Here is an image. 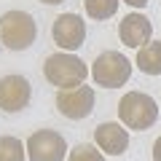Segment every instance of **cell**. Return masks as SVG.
Instances as JSON below:
<instances>
[{
  "instance_id": "6da1fadb",
  "label": "cell",
  "mask_w": 161,
  "mask_h": 161,
  "mask_svg": "<svg viewBox=\"0 0 161 161\" xmlns=\"http://www.w3.org/2000/svg\"><path fill=\"white\" fill-rule=\"evenodd\" d=\"M43 75H46V80L51 86H59V92H62V89L83 86V80H86V75H89V67H86V62L80 57L62 51V54L46 57V62H43Z\"/></svg>"
},
{
  "instance_id": "7a4b0ae2",
  "label": "cell",
  "mask_w": 161,
  "mask_h": 161,
  "mask_svg": "<svg viewBox=\"0 0 161 161\" xmlns=\"http://www.w3.org/2000/svg\"><path fill=\"white\" fill-rule=\"evenodd\" d=\"M118 118L126 129L145 132L158 121V105L145 92H126L118 102Z\"/></svg>"
},
{
  "instance_id": "3957f363",
  "label": "cell",
  "mask_w": 161,
  "mask_h": 161,
  "mask_svg": "<svg viewBox=\"0 0 161 161\" xmlns=\"http://www.w3.org/2000/svg\"><path fill=\"white\" fill-rule=\"evenodd\" d=\"M38 38V22L27 11H6L0 16V40L8 51H24Z\"/></svg>"
},
{
  "instance_id": "277c9868",
  "label": "cell",
  "mask_w": 161,
  "mask_h": 161,
  "mask_svg": "<svg viewBox=\"0 0 161 161\" xmlns=\"http://www.w3.org/2000/svg\"><path fill=\"white\" fill-rule=\"evenodd\" d=\"M92 78L102 89H118L132 78V62L118 51H102L92 64Z\"/></svg>"
},
{
  "instance_id": "5b68a950",
  "label": "cell",
  "mask_w": 161,
  "mask_h": 161,
  "mask_svg": "<svg viewBox=\"0 0 161 161\" xmlns=\"http://www.w3.org/2000/svg\"><path fill=\"white\" fill-rule=\"evenodd\" d=\"M67 153H70V148L57 129H38L27 140L30 161H62Z\"/></svg>"
},
{
  "instance_id": "8992f818",
  "label": "cell",
  "mask_w": 161,
  "mask_h": 161,
  "mask_svg": "<svg viewBox=\"0 0 161 161\" xmlns=\"http://www.w3.org/2000/svg\"><path fill=\"white\" fill-rule=\"evenodd\" d=\"M51 38L64 51H78L86 40V22L78 14H59L51 24Z\"/></svg>"
},
{
  "instance_id": "52a82bcc",
  "label": "cell",
  "mask_w": 161,
  "mask_h": 161,
  "mask_svg": "<svg viewBox=\"0 0 161 161\" xmlns=\"http://www.w3.org/2000/svg\"><path fill=\"white\" fill-rule=\"evenodd\" d=\"M57 110L70 121L89 118L94 110V89L92 86H75V89H62L57 94Z\"/></svg>"
},
{
  "instance_id": "ba28073f",
  "label": "cell",
  "mask_w": 161,
  "mask_h": 161,
  "mask_svg": "<svg viewBox=\"0 0 161 161\" xmlns=\"http://www.w3.org/2000/svg\"><path fill=\"white\" fill-rule=\"evenodd\" d=\"M32 86L24 75H3L0 78V110L3 113H19L30 105Z\"/></svg>"
},
{
  "instance_id": "9c48e42d",
  "label": "cell",
  "mask_w": 161,
  "mask_h": 161,
  "mask_svg": "<svg viewBox=\"0 0 161 161\" xmlns=\"http://www.w3.org/2000/svg\"><path fill=\"white\" fill-rule=\"evenodd\" d=\"M150 35H153V24H150V19L145 16V14L132 11V14H126V16L118 22V38H121V43L129 46V48H137L140 51L142 46L150 43Z\"/></svg>"
},
{
  "instance_id": "30bf717a",
  "label": "cell",
  "mask_w": 161,
  "mask_h": 161,
  "mask_svg": "<svg viewBox=\"0 0 161 161\" xmlns=\"http://www.w3.org/2000/svg\"><path fill=\"white\" fill-rule=\"evenodd\" d=\"M94 142L102 153L108 156H121L126 153L129 148V129L124 124H115V121H105L94 129Z\"/></svg>"
},
{
  "instance_id": "8fae6325",
  "label": "cell",
  "mask_w": 161,
  "mask_h": 161,
  "mask_svg": "<svg viewBox=\"0 0 161 161\" xmlns=\"http://www.w3.org/2000/svg\"><path fill=\"white\" fill-rule=\"evenodd\" d=\"M137 67L145 75H161V40H150L137 51Z\"/></svg>"
},
{
  "instance_id": "7c38bea8",
  "label": "cell",
  "mask_w": 161,
  "mask_h": 161,
  "mask_svg": "<svg viewBox=\"0 0 161 161\" xmlns=\"http://www.w3.org/2000/svg\"><path fill=\"white\" fill-rule=\"evenodd\" d=\"M0 161H27V145L19 137H0Z\"/></svg>"
},
{
  "instance_id": "4fadbf2b",
  "label": "cell",
  "mask_w": 161,
  "mask_h": 161,
  "mask_svg": "<svg viewBox=\"0 0 161 161\" xmlns=\"http://www.w3.org/2000/svg\"><path fill=\"white\" fill-rule=\"evenodd\" d=\"M83 6H86V14L92 19L102 22V19H110L118 11V0H83Z\"/></svg>"
},
{
  "instance_id": "5bb4252c",
  "label": "cell",
  "mask_w": 161,
  "mask_h": 161,
  "mask_svg": "<svg viewBox=\"0 0 161 161\" xmlns=\"http://www.w3.org/2000/svg\"><path fill=\"white\" fill-rule=\"evenodd\" d=\"M67 161H105V156L99 148H94L89 142H80L67 153Z\"/></svg>"
},
{
  "instance_id": "9a60e30c",
  "label": "cell",
  "mask_w": 161,
  "mask_h": 161,
  "mask_svg": "<svg viewBox=\"0 0 161 161\" xmlns=\"http://www.w3.org/2000/svg\"><path fill=\"white\" fill-rule=\"evenodd\" d=\"M153 161H161V137H156L153 142Z\"/></svg>"
},
{
  "instance_id": "2e32d148",
  "label": "cell",
  "mask_w": 161,
  "mask_h": 161,
  "mask_svg": "<svg viewBox=\"0 0 161 161\" xmlns=\"http://www.w3.org/2000/svg\"><path fill=\"white\" fill-rule=\"evenodd\" d=\"M126 6H132V8H145L148 6V0H124Z\"/></svg>"
},
{
  "instance_id": "e0dca14e",
  "label": "cell",
  "mask_w": 161,
  "mask_h": 161,
  "mask_svg": "<svg viewBox=\"0 0 161 161\" xmlns=\"http://www.w3.org/2000/svg\"><path fill=\"white\" fill-rule=\"evenodd\" d=\"M40 3H46V6H59V3H64V0H40Z\"/></svg>"
}]
</instances>
